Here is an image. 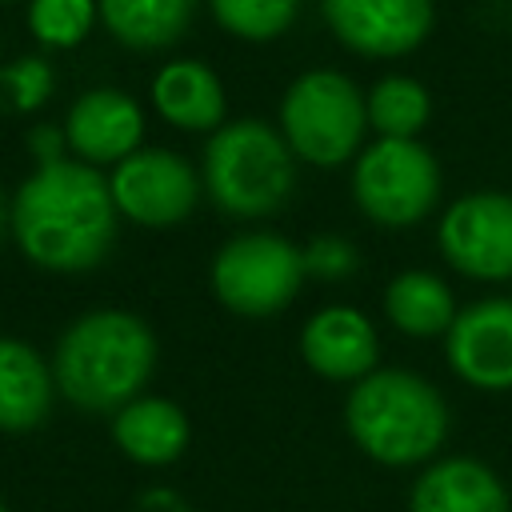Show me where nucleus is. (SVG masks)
Segmentation results:
<instances>
[{
  "label": "nucleus",
  "mask_w": 512,
  "mask_h": 512,
  "mask_svg": "<svg viewBox=\"0 0 512 512\" xmlns=\"http://www.w3.org/2000/svg\"><path fill=\"white\" fill-rule=\"evenodd\" d=\"M116 200L108 176L84 160L36 164L8 204L20 252L44 272H88L116 244Z\"/></svg>",
  "instance_id": "obj_1"
},
{
  "label": "nucleus",
  "mask_w": 512,
  "mask_h": 512,
  "mask_svg": "<svg viewBox=\"0 0 512 512\" xmlns=\"http://www.w3.org/2000/svg\"><path fill=\"white\" fill-rule=\"evenodd\" d=\"M156 368V336L152 328L120 308L84 312L64 328L52 352V380L64 400L84 412H120L136 396Z\"/></svg>",
  "instance_id": "obj_2"
},
{
  "label": "nucleus",
  "mask_w": 512,
  "mask_h": 512,
  "mask_svg": "<svg viewBox=\"0 0 512 512\" xmlns=\"http://www.w3.org/2000/svg\"><path fill=\"white\" fill-rule=\"evenodd\" d=\"M344 424L356 448L384 468H412L436 456L448 436L444 396L416 372L376 368L352 384Z\"/></svg>",
  "instance_id": "obj_3"
},
{
  "label": "nucleus",
  "mask_w": 512,
  "mask_h": 512,
  "mask_svg": "<svg viewBox=\"0 0 512 512\" xmlns=\"http://www.w3.org/2000/svg\"><path fill=\"white\" fill-rule=\"evenodd\" d=\"M200 180L220 212L260 220L292 196L296 156L264 120H236L212 132Z\"/></svg>",
  "instance_id": "obj_4"
},
{
  "label": "nucleus",
  "mask_w": 512,
  "mask_h": 512,
  "mask_svg": "<svg viewBox=\"0 0 512 512\" xmlns=\"http://www.w3.org/2000/svg\"><path fill=\"white\" fill-rule=\"evenodd\" d=\"M368 128L364 92L336 68H312L296 76L280 100V136L292 156L336 168L360 152Z\"/></svg>",
  "instance_id": "obj_5"
},
{
  "label": "nucleus",
  "mask_w": 512,
  "mask_h": 512,
  "mask_svg": "<svg viewBox=\"0 0 512 512\" xmlns=\"http://www.w3.org/2000/svg\"><path fill=\"white\" fill-rule=\"evenodd\" d=\"M436 196H440V164L420 140L380 136L356 156L352 200L368 220L384 228H408L436 208Z\"/></svg>",
  "instance_id": "obj_6"
},
{
  "label": "nucleus",
  "mask_w": 512,
  "mask_h": 512,
  "mask_svg": "<svg viewBox=\"0 0 512 512\" xmlns=\"http://www.w3.org/2000/svg\"><path fill=\"white\" fill-rule=\"evenodd\" d=\"M304 280V252L276 232L236 236L212 260L216 300L236 316L284 312Z\"/></svg>",
  "instance_id": "obj_7"
},
{
  "label": "nucleus",
  "mask_w": 512,
  "mask_h": 512,
  "mask_svg": "<svg viewBox=\"0 0 512 512\" xmlns=\"http://www.w3.org/2000/svg\"><path fill=\"white\" fill-rule=\"evenodd\" d=\"M196 168L168 148H136L108 176L116 212L144 228H168L192 216L200 200Z\"/></svg>",
  "instance_id": "obj_8"
},
{
  "label": "nucleus",
  "mask_w": 512,
  "mask_h": 512,
  "mask_svg": "<svg viewBox=\"0 0 512 512\" xmlns=\"http://www.w3.org/2000/svg\"><path fill=\"white\" fill-rule=\"evenodd\" d=\"M436 240L456 272L472 280H512V196H460L452 208H444Z\"/></svg>",
  "instance_id": "obj_9"
},
{
  "label": "nucleus",
  "mask_w": 512,
  "mask_h": 512,
  "mask_svg": "<svg viewBox=\"0 0 512 512\" xmlns=\"http://www.w3.org/2000/svg\"><path fill=\"white\" fill-rule=\"evenodd\" d=\"M336 40L360 56L392 60L416 52L432 32V0H324Z\"/></svg>",
  "instance_id": "obj_10"
},
{
  "label": "nucleus",
  "mask_w": 512,
  "mask_h": 512,
  "mask_svg": "<svg viewBox=\"0 0 512 512\" xmlns=\"http://www.w3.org/2000/svg\"><path fill=\"white\" fill-rule=\"evenodd\" d=\"M448 368L484 392L512 388V296L480 300L456 312L444 336Z\"/></svg>",
  "instance_id": "obj_11"
},
{
  "label": "nucleus",
  "mask_w": 512,
  "mask_h": 512,
  "mask_svg": "<svg viewBox=\"0 0 512 512\" xmlns=\"http://www.w3.org/2000/svg\"><path fill=\"white\" fill-rule=\"evenodd\" d=\"M68 152L84 164H120L136 148H144V112L120 88H92L84 92L64 116Z\"/></svg>",
  "instance_id": "obj_12"
},
{
  "label": "nucleus",
  "mask_w": 512,
  "mask_h": 512,
  "mask_svg": "<svg viewBox=\"0 0 512 512\" xmlns=\"http://www.w3.org/2000/svg\"><path fill=\"white\" fill-rule=\"evenodd\" d=\"M376 352L372 320L348 304L320 308L300 332V356L324 380H364L376 372Z\"/></svg>",
  "instance_id": "obj_13"
},
{
  "label": "nucleus",
  "mask_w": 512,
  "mask_h": 512,
  "mask_svg": "<svg viewBox=\"0 0 512 512\" xmlns=\"http://www.w3.org/2000/svg\"><path fill=\"white\" fill-rule=\"evenodd\" d=\"M408 512H508V488L484 460L448 456L420 472Z\"/></svg>",
  "instance_id": "obj_14"
},
{
  "label": "nucleus",
  "mask_w": 512,
  "mask_h": 512,
  "mask_svg": "<svg viewBox=\"0 0 512 512\" xmlns=\"http://www.w3.org/2000/svg\"><path fill=\"white\" fill-rule=\"evenodd\" d=\"M52 364L16 336H0V432H32L52 412Z\"/></svg>",
  "instance_id": "obj_15"
},
{
  "label": "nucleus",
  "mask_w": 512,
  "mask_h": 512,
  "mask_svg": "<svg viewBox=\"0 0 512 512\" xmlns=\"http://www.w3.org/2000/svg\"><path fill=\"white\" fill-rule=\"evenodd\" d=\"M112 440L128 460L164 468L188 448V416L164 396H136L120 412H112Z\"/></svg>",
  "instance_id": "obj_16"
},
{
  "label": "nucleus",
  "mask_w": 512,
  "mask_h": 512,
  "mask_svg": "<svg viewBox=\"0 0 512 512\" xmlns=\"http://www.w3.org/2000/svg\"><path fill=\"white\" fill-rule=\"evenodd\" d=\"M152 108L184 132H208L224 120V84L200 60H172L152 80Z\"/></svg>",
  "instance_id": "obj_17"
},
{
  "label": "nucleus",
  "mask_w": 512,
  "mask_h": 512,
  "mask_svg": "<svg viewBox=\"0 0 512 512\" xmlns=\"http://www.w3.org/2000/svg\"><path fill=\"white\" fill-rule=\"evenodd\" d=\"M96 8L112 40L132 52L172 48L196 16V0H96Z\"/></svg>",
  "instance_id": "obj_18"
},
{
  "label": "nucleus",
  "mask_w": 512,
  "mask_h": 512,
  "mask_svg": "<svg viewBox=\"0 0 512 512\" xmlns=\"http://www.w3.org/2000/svg\"><path fill=\"white\" fill-rule=\"evenodd\" d=\"M384 316L392 320V328H400L404 336H416V340L448 336V328L456 320V300L436 272L408 268L384 288Z\"/></svg>",
  "instance_id": "obj_19"
},
{
  "label": "nucleus",
  "mask_w": 512,
  "mask_h": 512,
  "mask_svg": "<svg viewBox=\"0 0 512 512\" xmlns=\"http://www.w3.org/2000/svg\"><path fill=\"white\" fill-rule=\"evenodd\" d=\"M432 116V96L412 76H384L368 92V124L384 140H416Z\"/></svg>",
  "instance_id": "obj_20"
},
{
  "label": "nucleus",
  "mask_w": 512,
  "mask_h": 512,
  "mask_svg": "<svg viewBox=\"0 0 512 512\" xmlns=\"http://www.w3.org/2000/svg\"><path fill=\"white\" fill-rule=\"evenodd\" d=\"M100 20L96 0H32L28 28L44 48H76Z\"/></svg>",
  "instance_id": "obj_21"
},
{
  "label": "nucleus",
  "mask_w": 512,
  "mask_h": 512,
  "mask_svg": "<svg viewBox=\"0 0 512 512\" xmlns=\"http://www.w3.org/2000/svg\"><path fill=\"white\" fill-rule=\"evenodd\" d=\"M300 0H208L216 24L240 40H272L296 20Z\"/></svg>",
  "instance_id": "obj_22"
},
{
  "label": "nucleus",
  "mask_w": 512,
  "mask_h": 512,
  "mask_svg": "<svg viewBox=\"0 0 512 512\" xmlns=\"http://www.w3.org/2000/svg\"><path fill=\"white\" fill-rule=\"evenodd\" d=\"M52 96V68L40 56H20L0 68V112H36Z\"/></svg>",
  "instance_id": "obj_23"
},
{
  "label": "nucleus",
  "mask_w": 512,
  "mask_h": 512,
  "mask_svg": "<svg viewBox=\"0 0 512 512\" xmlns=\"http://www.w3.org/2000/svg\"><path fill=\"white\" fill-rule=\"evenodd\" d=\"M304 276L312 280H344L356 272V248L344 236H312L304 248Z\"/></svg>",
  "instance_id": "obj_24"
},
{
  "label": "nucleus",
  "mask_w": 512,
  "mask_h": 512,
  "mask_svg": "<svg viewBox=\"0 0 512 512\" xmlns=\"http://www.w3.org/2000/svg\"><path fill=\"white\" fill-rule=\"evenodd\" d=\"M64 148H68V140H64V128H36L32 132V152H36V164H52V160H64Z\"/></svg>",
  "instance_id": "obj_25"
},
{
  "label": "nucleus",
  "mask_w": 512,
  "mask_h": 512,
  "mask_svg": "<svg viewBox=\"0 0 512 512\" xmlns=\"http://www.w3.org/2000/svg\"><path fill=\"white\" fill-rule=\"evenodd\" d=\"M4 224H8V204H4V192H0V236H4Z\"/></svg>",
  "instance_id": "obj_26"
},
{
  "label": "nucleus",
  "mask_w": 512,
  "mask_h": 512,
  "mask_svg": "<svg viewBox=\"0 0 512 512\" xmlns=\"http://www.w3.org/2000/svg\"><path fill=\"white\" fill-rule=\"evenodd\" d=\"M0 512H8V504H4V500H0Z\"/></svg>",
  "instance_id": "obj_27"
},
{
  "label": "nucleus",
  "mask_w": 512,
  "mask_h": 512,
  "mask_svg": "<svg viewBox=\"0 0 512 512\" xmlns=\"http://www.w3.org/2000/svg\"><path fill=\"white\" fill-rule=\"evenodd\" d=\"M0 4H4V0H0Z\"/></svg>",
  "instance_id": "obj_28"
}]
</instances>
